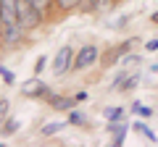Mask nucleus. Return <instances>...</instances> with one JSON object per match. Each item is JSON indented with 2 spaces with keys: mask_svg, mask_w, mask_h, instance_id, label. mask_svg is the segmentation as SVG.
Segmentation results:
<instances>
[{
  "mask_svg": "<svg viewBox=\"0 0 158 147\" xmlns=\"http://www.w3.org/2000/svg\"><path fill=\"white\" fill-rule=\"evenodd\" d=\"M21 24H19V0H3L0 3V37L8 47L21 42Z\"/></svg>",
  "mask_w": 158,
  "mask_h": 147,
  "instance_id": "nucleus-1",
  "label": "nucleus"
},
{
  "mask_svg": "<svg viewBox=\"0 0 158 147\" xmlns=\"http://www.w3.org/2000/svg\"><path fill=\"white\" fill-rule=\"evenodd\" d=\"M42 13H40V8L34 6L32 0H19V24H21V29L27 32V29H37L40 24H42Z\"/></svg>",
  "mask_w": 158,
  "mask_h": 147,
  "instance_id": "nucleus-2",
  "label": "nucleus"
},
{
  "mask_svg": "<svg viewBox=\"0 0 158 147\" xmlns=\"http://www.w3.org/2000/svg\"><path fill=\"white\" fill-rule=\"evenodd\" d=\"M98 58H100V50H98L95 45H85V47H79V53L74 55L71 68H74V71H85V68H90Z\"/></svg>",
  "mask_w": 158,
  "mask_h": 147,
  "instance_id": "nucleus-3",
  "label": "nucleus"
},
{
  "mask_svg": "<svg viewBox=\"0 0 158 147\" xmlns=\"http://www.w3.org/2000/svg\"><path fill=\"white\" fill-rule=\"evenodd\" d=\"M74 63V50L69 45L58 47V53L53 55V76H61V74H66L69 68H71Z\"/></svg>",
  "mask_w": 158,
  "mask_h": 147,
  "instance_id": "nucleus-4",
  "label": "nucleus"
},
{
  "mask_svg": "<svg viewBox=\"0 0 158 147\" xmlns=\"http://www.w3.org/2000/svg\"><path fill=\"white\" fill-rule=\"evenodd\" d=\"M48 102H50L56 110H71V108H77L79 105V100L77 97H63V95H48Z\"/></svg>",
  "mask_w": 158,
  "mask_h": 147,
  "instance_id": "nucleus-5",
  "label": "nucleus"
},
{
  "mask_svg": "<svg viewBox=\"0 0 158 147\" xmlns=\"http://www.w3.org/2000/svg\"><path fill=\"white\" fill-rule=\"evenodd\" d=\"M21 92H24L27 97H48V95H50V89H48V87L42 84L40 79H32V81H27V84L21 87Z\"/></svg>",
  "mask_w": 158,
  "mask_h": 147,
  "instance_id": "nucleus-6",
  "label": "nucleus"
},
{
  "mask_svg": "<svg viewBox=\"0 0 158 147\" xmlns=\"http://www.w3.org/2000/svg\"><path fill=\"white\" fill-rule=\"evenodd\" d=\"M56 6L61 8V11H74V8L82 6V0H56Z\"/></svg>",
  "mask_w": 158,
  "mask_h": 147,
  "instance_id": "nucleus-7",
  "label": "nucleus"
},
{
  "mask_svg": "<svg viewBox=\"0 0 158 147\" xmlns=\"http://www.w3.org/2000/svg\"><path fill=\"white\" fill-rule=\"evenodd\" d=\"M85 121H87L85 116L79 113V110H74V108H71V113H69V124H74V126H82Z\"/></svg>",
  "mask_w": 158,
  "mask_h": 147,
  "instance_id": "nucleus-8",
  "label": "nucleus"
},
{
  "mask_svg": "<svg viewBox=\"0 0 158 147\" xmlns=\"http://www.w3.org/2000/svg\"><path fill=\"white\" fill-rule=\"evenodd\" d=\"M32 3L40 8V13H42V16H48V13H50V6H53V0H32Z\"/></svg>",
  "mask_w": 158,
  "mask_h": 147,
  "instance_id": "nucleus-9",
  "label": "nucleus"
},
{
  "mask_svg": "<svg viewBox=\"0 0 158 147\" xmlns=\"http://www.w3.org/2000/svg\"><path fill=\"white\" fill-rule=\"evenodd\" d=\"M63 126H66V124H45V126H42V134H45V137H50V134H58V131H61Z\"/></svg>",
  "mask_w": 158,
  "mask_h": 147,
  "instance_id": "nucleus-10",
  "label": "nucleus"
},
{
  "mask_svg": "<svg viewBox=\"0 0 158 147\" xmlns=\"http://www.w3.org/2000/svg\"><path fill=\"white\" fill-rule=\"evenodd\" d=\"M19 126H21V124H19L16 118H8V124L3 126V134H16V131H19Z\"/></svg>",
  "mask_w": 158,
  "mask_h": 147,
  "instance_id": "nucleus-11",
  "label": "nucleus"
},
{
  "mask_svg": "<svg viewBox=\"0 0 158 147\" xmlns=\"http://www.w3.org/2000/svg\"><path fill=\"white\" fill-rule=\"evenodd\" d=\"M135 131H140V134H145V137H148V139H150V142H156V134H153V131L148 129L145 124H135Z\"/></svg>",
  "mask_w": 158,
  "mask_h": 147,
  "instance_id": "nucleus-12",
  "label": "nucleus"
},
{
  "mask_svg": "<svg viewBox=\"0 0 158 147\" xmlns=\"http://www.w3.org/2000/svg\"><path fill=\"white\" fill-rule=\"evenodd\" d=\"M8 108H11V102H8V100H0V124L8 121Z\"/></svg>",
  "mask_w": 158,
  "mask_h": 147,
  "instance_id": "nucleus-13",
  "label": "nucleus"
},
{
  "mask_svg": "<svg viewBox=\"0 0 158 147\" xmlns=\"http://www.w3.org/2000/svg\"><path fill=\"white\" fill-rule=\"evenodd\" d=\"M137 81H140V74H132V76H127V81L121 84V89H132Z\"/></svg>",
  "mask_w": 158,
  "mask_h": 147,
  "instance_id": "nucleus-14",
  "label": "nucleus"
},
{
  "mask_svg": "<svg viewBox=\"0 0 158 147\" xmlns=\"http://www.w3.org/2000/svg\"><path fill=\"white\" fill-rule=\"evenodd\" d=\"M106 118L108 121H118V118H121V108H108V110H106Z\"/></svg>",
  "mask_w": 158,
  "mask_h": 147,
  "instance_id": "nucleus-15",
  "label": "nucleus"
},
{
  "mask_svg": "<svg viewBox=\"0 0 158 147\" xmlns=\"http://www.w3.org/2000/svg\"><path fill=\"white\" fill-rule=\"evenodd\" d=\"M0 76H3V79H6L8 84H13V81H16V74H13V71H8V68H3V66H0Z\"/></svg>",
  "mask_w": 158,
  "mask_h": 147,
  "instance_id": "nucleus-16",
  "label": "nucleus"
},
{
  "mask_svg": "<svg viewBox=\"0 0 158 147\" xmlns=\"http://www.w3.org/2000/svg\"><path fill=\"white\" fill-rule=\"evenodd\" d=\"M124 131H127L124 126H118V131H116V137H113V145H116V147H118V145H124Z\"/></svg>",
  "mask_w": 158,
  "mask_h": 147,
  "instance_id": "nucleus-17",
  "label": "nucleus"
},
{
  "mask_svg": "<svg viewBox=\"0 0 158 147\" xmlns=\"http://www.w3.org/2000/svg\"><path fill=\"white\" fill-rule=\"evenodd\" d=\"M45 66H48V58H40V61H37V74L42 71V68H45Z\"/></svg>",
  "mask_w": 158,
  "mask_h": 147,
  "instance_id": "nucleus-18",
  "label": "nucleus"
},
{
  "mask_svg": "<svg viewBox=\"0 0 158 147\" xmlns=\"http://www.w3.org/2000/svg\"><path fill=\"white\" fill-rule=\"evenodd\" d=\"M145 47H148V50H158V40H148Z\"/></svg>",
  "mask_w": 158,
  "mask_h": 147,
  "instance_id": "nucleus-19",
  "label": "nucleus"
},
{
  "mask_svg": "<svg viewBox=\"0 0 158 147\" xmlns=\"http://www.w3.org/2000/svg\"><path fill=\"white\" fill-rule=\"evenodd\" d=\"M150 18H153V24H158V11H156V13H153V16H150Z\"/></svg>",
  "mask_w": 158,
  "mask_h": 147,
  "instance_id": "nucleus-20",
  "label": "nucleus"
},
{
  "mask_svg": "<svg viewBox=\"0 0 158 147\" xmlns=\"http://www.w3.org/2000/svg\"><path fill=\"white\" fill-rule=\"evenodd\" d=\"M153 74H158V63H156V66H153Z\"/></svg>",
  "mask_w": 158,
  "mask_h": 147,
  "instance_id": "nucleus-21",
  "label": "nucleus"
},
{
  "mask_svg": "<svg viewBox=\"0 0 158 147\" xmlns=\"http://www.w3.org/2000/svg\"><path fill=\"white\" fill-rule=\"evenodd\" d=\"M0 3H3V0H0Z\"/></svg>",
  "mask_w": 158,
  "mask_h": 147,
  "instance_id": "nucleus-22",
  "label": "nucleus"
}]
</instances>
